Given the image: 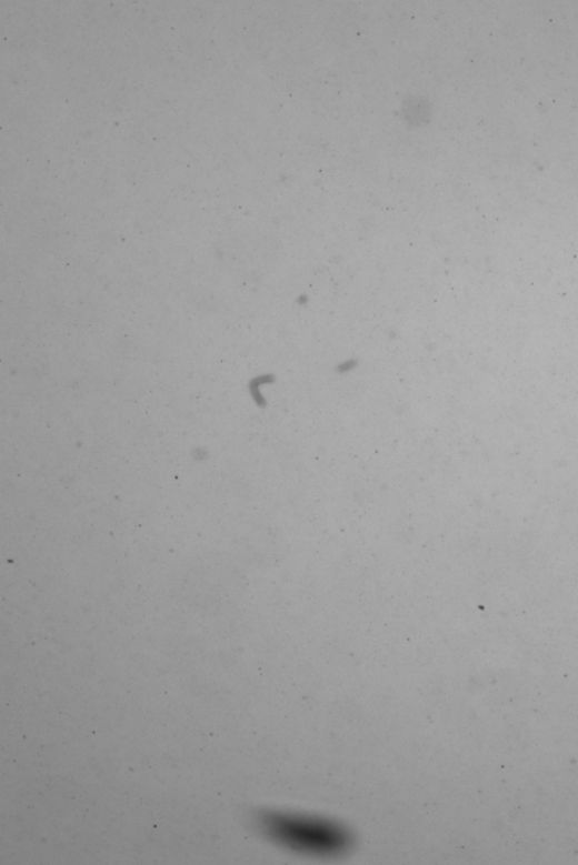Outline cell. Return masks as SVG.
Returning a JSON list of instances; mask_svg holds the SVG:
<instances>
[{
	"label": "cell",
	"instance_id": "1",
	"mask_svg": "<svg viewBox=\"0 0 578 865\" xmlns=\"http://www.w3.org/2000/svg\"><path fill=\"white\" fill-rule=\"evenodd\" d=\"M260 833L289 852L316 858H337L353 846L351 832L342 824L319 816L265 811L256 817Z\"/></svg>",
	"mask_w": 578,
	"mask_h": 865
}]
</instances>
